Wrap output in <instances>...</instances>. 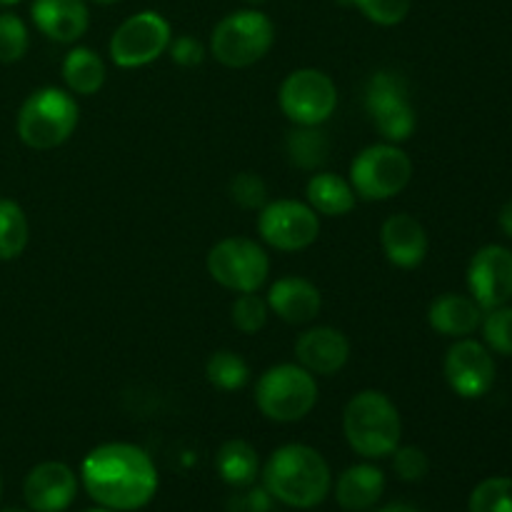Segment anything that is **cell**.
Masks as SVG:
<instances>
[{
  "mask_svg": "<svg viewBox=\"0 0 512 512\" xmlns=\"http://www.w3.org/2000/svg\"><path fill=\"white\" fill-rule=\"evenodd\" d=\"M80 478L95 503L115 512L140 510L158 490L155 463L130 443H105L90 450L80 465Z\"/></svg>",
  "mask_w": 512,
  "mask_h": 512,
  "instance_id": "1",
  "label": "cell"
},
{
  "mask_svg": "<svg viewBox=\"0 0 512 512\" xmlns=\"http://www.w3.org/2000/svg\"><path fill=\"white\" fill-rule=\"evenodd\" d=\"M263 483L265 490L280 503L310 510L328 498L333 475L318 450L290 443L270 455L263 470Z\"/></svg>",
  "mask_w": 512,
  "mask_h": 512,
  "instance_id": "2",
  "label": "cell"
},
{
  "mask_svg": "<svg viewBox=\"0 0 512 512\" xmlns=\"http://www.w3.org/2000/svg\"><path fill=\"white\" fill-rule=\"evenodd\" d=\"M343 433L360 458L378 460L395 453L403 423L393 400L380 390H363L345 405Z\"/></svg>",
  "mask_w": 512,
  "mask_h": 512,
  "instance_id": "3",
  "label": "cell"
},
{
  "mask_svg": "<svg viewBox=\"0 0 512 512\" xmlns=\"http://www.w3.org/2000/svg\"><path fill=\"white\" fill-rule=\"evenodd\" d=\"M80 108L73 93L63 88H38L25 98L18 113V135L28 148L53 150L78 128Z\"/></svg>",
  "mask_w": 512,
  "mask_h": 512,
  "instance_id": "4",
  "label": "cell"
},
{
  "mask_svg": "<svg viewBox=\"0 0 512 512\" xmlns=\"http://www.w3.org/2000/svg\"><path fill=\"white\" fill-rule=\"evenodd\" d=\"M260 413L275 423H298L318 403V383L298 363H280L265 370L255 385Z\"/></svg>",
  "mask_w": 512,
  "mask_h": 512,
  "instance_id": "5",
  "label": "cell"
},
{
  "mask_svg": "<svg viewBox=\"0 0 512 512\" xmlns=\"http://www.w3.org/2000/svg\"><path fill=\"white\" fill-rule=\"evenodd\" d=\"M275 25L260 10H235L225 15L210 35V53L225 68H250L268 55Z\"/></svg>",
  "mask_w": 512,
  "mask_h": 512,
  "instance_id": "6",
  "label": "cell"
},
{
  "mask_svg": "<svg viewBox=\"0 0 512 512\" xmlns=\"http://www.w3.org/2000/svg\"><path fill=\"white\" fill-rule=\"evenodd\" d=\"M413 160L400 145H368L350 163V185L363 200H390L408 188Z\"/></svg>",
  "mask_w": 512,
  "mask_h": 512,
  "instance_id": "7",
  "label": "cell"
},
{
  "mask_svg": "<svg viewBox=\"0 0 512 512\" xmlns=\"http://www.w3.org/2000/svg\"><path fill=\"white\" fill-rule=\"evenodd\" d=\"M208 273L233 293H258L270 275V258L260 243L235 235L210 248Z\"/></svg>",
  "mask_w": 512,
  "mask_h": 512,
  "instance_id": "8",
  "label": "cell"
},
{
  "mask_svg": "<svg viewBox=\"0 0 512 512\" xmlns=\"http://www.w3.org/2000/svg\"><path fill=\"white\" fill-rule=\"evenodd\" d=\"M365 110L385 143H405L415 130V110L403 75L380 70L365 85Z\"/></svg>",
  "mask_w": 512,
  "mask_h": 512,
  "instance_id": "9",
  "label": "cell"
},
{
  "mask_svg": "<svg viewBox=\"0 0 512 512\" xmlns=\"http://www.w3.org/2000/svg\"><path fill=\"white\" fill-rule=\"evenodd\" d=\"M338 108V88L323 70L300 68L280 85V110L295 125H323Z\"/></svg>",
  "mask_w": 512,
  "mask_h": 512,
  "instance_id": "10",
  "label": "cell"
},
{
  "mask_svg": "<svg viewBox=\"0 0 512 512\" xmlns=\"http://www.w3.org/2000/svg\"><path fill=\"white\" fill-rule=\"evenodd\" d=\"M173 40L170 23L155 10L130 15L110 38V58L118 68H143L158 60Z\"/></svg>",
  "mask_w": 512,
  "mask_h": 512,
  "instance_id": "11",
  "label": "cell"
},
{
  "mask_svg": "<svg viewBox=\"0 0 512 512\" xmlns=\"http://www.w3.org/2000/svg\"><path fill=\"white\" fill-rule=\"evenodd\" d=\"M258 233L270 248L280 253H298L318 240L320 218L308 203L273 200L260 210Z\"/></svg>",
  "mask_w": 512,
  "mask_h": 512,
  "instance_id": "12",
  "label": "cell"
},
{
  "mask_svg": "<svg viewBox=\"0 0 512 512\" xmlns=\"http://www.w3.org/2000/svg\"><path fill=\"white\" fill-rule=\"evenodd\" d=\"M468 288L483 310L508 305L512 298V250L485 245L468 265Z\"/></svg>",
  "mask_w": 512,
  "mask_h": 512,
  "instance_id": "13",
  "label": "cell"
},
{
  "mask_svg": "<svg viewBox=\"0 0 512 512\" xmlns=\"http://www.w3.org/2000/svg\"><path fill=\"white\" fill-rule=\"evenodd\" d=\"M445 380L460 398H483L495 383V360L478 340H458L445 355Z\"/></svg>",
  "mask_w": 512,
  "mask_h": 512,
  "instance_id": "14",
  "label": "cell"
},
{
  "mask_svg": "<svg viewBox=\"0 0 512 512\" xmlns=\"http://www.w3.org/2000/svg\"><path fill=\"white\" fill-rule=\"evenodd\" d=\"M78 493V478L65 463L35 465L23 483V498L33 512H63Z\"/></svg>",
  "mask_w": 512,
  "mask_h": 512,
  "instance_id": "15",
  "label": "cell"
},
{
  "mask_svg": "<svg viewBox=\"0 0 512 512\" xmlns=\"http://www.w3.org/2000/svg\"><path fill=\"white\" fill-rule=\"evenodd\" d=\"M295 358L313 375L340 373L350 360V340L345 338L343 330L318 325V328L305 330L295 343Z\"/></svg>",
  "mask_w": 512,
  "mask_h": 512,
  "instance_id": "16",
  "label": "cell"
},
{
  "mask_svg": "<svg viewBox=\"0 0 512 512\" xmlns=\"http://www.w3.org/2000/svg\"><path fill=\"white\" fill-rule=\"evenodd\" d=\"M265 300H268L270 313H275L290 325L313 323L323 308L320 290L315 288V283H310L308 278H300V275H285V278L275 280Z\"/></svg>",
  "mask_w": 512,
  "mask_h": 512,
  "instance_id": "17",
  "label": "cell"
},
{
  "mask_svg": "<svg viewBox=\"0 0 512 512\" xmlns=\"http://www.w3.org/2000/svg\"><path fill=\"white\" fill-rule=\"evenodd\" d=\"M380 245L383 253L395 268L413 270L423 265L425 255H428V233H425L423 223L408 213L390 215L380 228Z\"/></svg>",
  "mask_w": 512,
  "mask_h": 512,
  "instance_id": "18",
  "label": "cell"
},
{
  "mask_svg": "<svg viewBox=\"0 0 512 512\" xmlns=\"http://www.w3.org/2000/svg\"><path fill=\"white\" fill-rule=\"evenodd\" d=\"M33 23L45 38L55 43H75L90 25V10L85 0H33Z\"/></svg>",
  "mask_w": 512,
  "mask_h": 512,
  "instance_id": "19",
  "label": "cell"
},
{
  "mask_svg": "<svg viewBox=\"0 0 512 512\" xmlns=\"http://www.w3.org/2000/svg\"><path fill=\"white\" fill-rule=\"evenodd\" d=\"M428 323L435 333L448 338H465L483 323V308L468 295L445 293L430 303Z\"/></svg>",
  "mask_w": 512,
  "mask_h": 512,
  "instance_id": "20",
  "label": "cell"
},
{
  "mask_svg": "<svg viewBox=\"0 0 512 512\" xmlns=\"http://www.w3.org/2000/svg\"><path fill=\"white\" fill-rule=\"evenodd\" d=\"M385 490V475L383 470L375 468L370 463L350 465L335 485V498H338L340 508L350 512L368 510L383 498Z\"/></svg>",
  "mask_w": 512,
  "mask_h": 512,
  "instance_id": "21",
  "label": "cell"
},
{
  "mask_svg": "<svg viewBox=\"0 0 512 512\" xmlns=\"http://www.w3.org/2000/svg\"><path fill=\"white\" fill-rule=\"evenodd\" d=\"M305 195H308L310 208L318 215H328V218H340L355 208V190L350 180H345L338 173H328V170H318L308 180Z\"/></svg>",
  "mask_w": 512,
  "mask_h": 512,
  "instance_id": "22",
  "label": "cell"
},
{
  "mask_svg": "<svg viewBox=\"0 0 512 512\" xmlns=\"http://www.w3.org/2000/svg\"><path fill=\"white\" fill-rule=\"evenodd\" d=\"M215 470H218L220 480L228 483L230 488H250L260 470L258 453L245 440H228V443L220 445L218 455H215Z\"/></svg>",
  "mask_w": 512,
  "mask_h": 512,
  "instance_id": "23",
  "label": "cell"
},
{
  "mask_svg": "<svg viewBox=\"0 0 512 512\" xmlns=\"http://www.w3.org/2000/svg\"><path fill=\"white\" fill-rule=\"evenodd\" d=\"M103 58L90 48H73L63 60V80L70 93L75 95H95L105 85Z\"/></svg>",
  "mask_w": 512,
  "mask_h": 512,
  "instance_id": "24",
  "label": "cell"
},
{
  "mask_svg": "<svg viewBox=\"0 0 512 512\" xmlns=\"http://www.w3.org/2000/svg\"><path fill=\"white\" fill-rule=\"evenodd\" d=\"M288 160L300 170H320L328 163L330 143L320 125H298L285 140Z\"/></svg>",
  "mask_w": 512,
  "mask_h": 512,
  "instance_id": "25",
  "label": "cell"
},
{
  "mask_svg": "<svg viewBox=\"0 0 512 512\" xmlns=\"http://www.w3.org/2000/svg\"><path fill=\"white\" fill-rule=\"evenodd\" d=\"M30 225L15 200L0 198V260H15L28 248Z\"/></svg>",
  "mask_w": 512,
  "mask_h": 512,
  "instance_id": "26",
  "label": "cell"
},
{
  "mask_svg": "<svg viewBox=\"0 0 512 512\" xmlns=\"http://www.w3.org/2000/svg\"><path fill=\"white\" fill-rule=\"evenodd\" d=\"M205 375H208L210 385L225 390V393L243 390L250 383L248 363L243 355L233 353V350H215L205 363Z\"/></svg>",
  "mask_w": 512,
  "mask_h": 512,
  "instance_id": "27",
  "label": "cell"
},
{
  "mask_svg": "<svg viewBox=\"0 0 512 512\" xmlns=\"http://www.w3.org/2000/svg\"><path fill=\"white\" fill-rule=\"evenodd\" d=\"M268 300L260 298L258 293H240L235 298L233 308H230V318H233V325L245 335H255L265 328L268 323Z\"/></svg>",
  "mask_w": 512,
  "mask_h": 512,
  "instance_id": "28",
  "label": "cell"
},
{
  "mask_svg": "<svg viewBox=\"0 0 512 512\" xmlns=\"http://www.w3.org/2000/svg\"><path fill=\"white\" fill-rule=\"evenodd\" d=\"M470 512H512V478H488L470 495Z\"/></svg>",
  "mask_w": 512,
  "mask_h": 512,
  "instance_id": "29",
  "label": "cell"
},
{
  "mask_svg": "<svg viewBox=\"0 0 512 512\" xmlns=\"http://www.w3.org/2000/svg\"><path fill=\"white\" fill-rule=\"evenodd\" d=\"M30 45L28 28L15 13H0V63L10 65L25 58Z\"/></svg>",
  "mask_w": 512,
  "mask_h": 512,
  "instance_id": "30",
  "label": "cell"
},
{
  "mask_svg": "<svg viewBox=\"0 0 512 512\" xmlns=\"http://www.w3.org/2000/svg\"><path fill=\"white\" fill-rule=\"evenodd\" d=\"M485 343L490 350L500 355H512V308L500 305V308L488 310L483 323Z\"/></svg>",
  "mask_w": 512,
  "mask_h": 512,
  "instance_id": "31",
  "label": "cell"
},
{
  "mask_svg": "<svg viewBox=\"0 0 512 512\" xmlns=\"http://www.w3.org/2000/svg\"><path fill=\"white\" fill-rule=\"evenodd\" d=\"M233 203H238L245 210H263L268 200V185L258 173H238L230 180L228 188Z\"/></svg>",
  "mask_w": 512,
  "mask_h": 512,
  "instance_id": "32",
  "label": "cell"
},
{
  "mask_svg": "<svg viewBox=\"0 0 512 512\" xmlns=\"http://www.w3.org/2000/svg\"><path fill=\"white\" fill-rule=\"evenodd\" d=\"M350 3H353L370 23L383 25V28L403 23L410 13V0H350Z\"/></svg>",
  "mask_w": 512,
  "mask_h": 512,
  "instance_id": "33",
  "label": "cell"
},
{
  "mask_svg": "<svg viewBox=\"0 0 512 512\" xmlns=\"http://www.w3.org/2000/svg\"><path fill=\"white\" fill-rule=\"evenodd\" d=\"M393 470L400 480H405V483H418V480H423L425 475H428L430 460L428 455L420 448H415V445H403V448L398 445L393 453Z\"/></svg>",
  "mask_w": 512,
  "mask_h": 512,
  "instance_id": "34",
  "label": "cell"
},
{
  "mask_svg": "<svg viewBox=\"0 0 512 512\" xmlns=\"http://www.w3.org/2000/svg\"><path fill=\"white\" fill-rule=\"evenodd\" d=\"M168 53L173 63L183 65V68H195L205 60V45L193 35H178V38L170 40Z\"/></svg>",
  "mask_w": 512,
  "mask_h": 512,
  "instance_id": "35",
  "label": "cell"
},
{
  "mask_svg": "<svg viewBox=\"0 0 512 512\" xmlns=\"http://www.w3.org/2000/svg\"><path fill=\"white\" fill-rule=\"evenodd\" d=\"M270 498H273V495H270L265 488L248 490V493H245V498L238 500L235 510H240V512H268L270 510Z\"/></svg>",
  "mask_w": 512,
  "mask_h": 512,
  "instance_id": "36",
  "label": "cell"
},
{
  "mask_svg": "<svg viewBox=\"0 0 512 512\" xmlns=\"http://www.w3.org/2000/svg\"><path fill=\"white\" fill-rule=\"evenodd\" d=\"M500 228H503V233L512 238V200L503 205V210H500Z\"/></svg>",
  "mask_w": 512,
  "mask_h": 512,
  "instance_id": "37",
  "label": "cell"
},
{
  "mask_svg": "<svg viewBox=\"0 0 512 512\" xmlns=\"http://www.w3.org/2000/svg\"><path fill=\"white\" fill-rule=\"evenodd\" d=\"M378 512H418V510L410 508V505H405V503H393V505H388V508H383Z\"/></svg>",
  "mask_w": 512,
  "mask_h": 512,
  "instance_id": "38",
  "label": "cell"
},
{
  "mask_svg": "<svg viewBox=\"0 0 512 512\" xmlns=\"http://www.w3.org/2000/svg\"><path fill=\"white\" fill-rule=\"evenodd\" d=\"M93 3H98V5H110V3H118V0H93Z\"/></svg>",
  "mask_w": 512,
  "mask_h": 512,
  "instance_id": "39",
  "label": "cell"
},
{
  "mask_svg": "<svg viewBox=\"0 0 512 512\" xmlns=\"http://www.w3.org/2000/svg\"><path fill=\"white\" fill-rule=\"evenodd\" d=\"M0 512H28V510H23V508H5V510H0Z\"/></svg>",
  "mask_w": 512,
  "mask_h": 512,
  "instance_id": "40",
  "label": "cell"
},
{
  "mask_svg": "<svg viewBox=\"0 0 512 512\" xmlns=\"http://www.w3.org/2000/svg\"><path fill=\"white\" fill-rule=\"evenodd\" d=\"M15 3H20V0H0V5H15Z\"/></svg>",
  "mask_w": 512,
  "mask_h": 512,
  "instance_id": "41",
  "label": "cell"
},
{
  "mask_svg": "<svg viewBox=\"0 0 512 512\" xmlns=\"http://www.w3.org/2000/svg\"><path fill=\"white\" fill-rule=\"evenodd\" d=\"M85 512H115V510H108V508H95V510H85Z\"/></svg>",
  "mask_w": 512,
  "mask_h": 512,
  "instance_id": "42",
  "label": "cell"
},
{
  "mask_svg": "<svg viewBox=\"0 0 512 512\" xmlns=\"http://www.w3.org/2000/svg\"><path fill=\"white\" fill-rule=\"evenodd\" d=\"M245 3H263V0H245Z\"/></svg>",
  "mask_w": 512,
  "mask_h": 512,
  "instance_id": "43",
  "label": "cell"
},
{
  "mask_svg": "<svg viewBox=\"0 0 512 512\" xmlns=\"http://www.w3.org/2000/svg\"><path fill=\"white\" fill-rule=\"evenodd\" d=\"M0 493H3V480H0Z\"/></svg>",
  "mask_w": 512,
  "mask_h": 512,
  "instance_id": "44",
  "label": "cell"
}]
</instances>
